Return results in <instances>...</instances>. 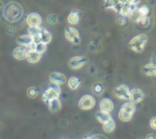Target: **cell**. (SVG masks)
<instances>
[{"instance_id": "cell-33", "label": "cell", "mask_w": 156, "mask_h": 139, "mask_svg": "<svg viewBox=\"0 0 156 139\" xmlns=\"http://www.w3.org/2000/svg\"><path fill=\"white\" fill-rule=\"evenodd\" d=\"M14 31H14L13 27H9V28L8 29V32H9V33H11V34H13V33H14Z\"/></svg>"}, {"instance_id": "cell-34", "label": "cell", "mask_w": 156, "mask_h": 139, "mask_svg": "<svg viewBox=\"0 0 156 139\" xmlns=\"http://www.w3.org/2000/svg\"><path fill=\"white\" fill-rule=\"evenodd\" d=\"M84 139H98L96 135H89V136H87L85 137Z\"/></svg>"}, {"instance_id": "cell-23", "label": "cell", "mask_w": 156, "mask_h": 139, "mask_svg": "<svg viewBox=\"0 0 156 139\" xmlns=\"http://www.w3.org/2000/svg\"><path fill=\"white\" fill-rule=\"evenodd\" d=\"M115 128H116V123L113 120V118L103 124V129L106 133H112L115 130Z\"/></svg>"}, {"instance_id": "cell-6", "label": "cell", "mask_w": 156, "mask_h": 139, "mask_svg": "<svg viewBox=\"0 0 156 139\" xmlns=\"http://www.w3.org/2000/svg\"><path fill=\"white\" fill-rule=\"evenodd\" d=\"M95 105H96V100L91 95H85V96H83L80 99L79 103H78V106H79V108L82 109V110H85V111L93 109Z\"/></svg>"}, {"instance_id": "cell-22", "label": "cell", "mask_w": 156, "mask_h": 139, "mask_svg": "<svg viewBox=\"0 0 156 139\" xmlns=\"http://www.w3.org/2000/svg\"><path fill=\"white\" fill-rule=\"evenodd\" d=\"M80 84H81V80L79 79H77V78H74V77L70 78L69 80H68V86L72 90H77L78 88H79Z\"/></svg>"}, {"instance_id": "cell-12", "label": "cell", "mask_w": 156, "mask_h": 139, "mask_svg": "<svg viewBox=\"0 0 156 139\" xmlns=\"http://www.w3.org/2000/svg\"><path fill=\"white\" fill-rule=\"evenodd\" d=\"M50 81L52 83V84H56V85H62L66 82V77L62 74V73H59V72H52L50 77Z\"/></svg>"}, {"instance_id": "cell-11", "label": "cell", "mask_w": 156, "mask_h": 139, "mask_svg": "<svg viewBox=\"0 0 156 139\" xmlns=\"http://www.w3.org/2000/svg\"><path fill=\"white\" fill-rule=\"evenodd\" d=\"M144 92L140 89H133L129 91V101L133 104L141 102L144 100Z\"/></svg>"}, {"instance_id": "cell-7", "label": "cell", "mask_w": 156, "mask_h": 139, "mask_svg": "<svg viewBox=\"0 0 156 139\" xmlns=\"http://www.w3.org/2000/svg\"><path fill=\"white\" fill-rule=\"evenodd\" d=\"M65 38L73 44H79L80 43V36L78 31L73 27H67L64 31Z\"/></svg>"}, {"instance_id": "cell-29", "label": "cell", "mask_w": 156, "mask_h": 139, "mask_svg": "<svg viewBox=\"0 0 156 139\" xmlns=\"http://www.w3.org/2000/svg\"><path fill=\"white\" fill-rule=\"evenodd\" d=\"M138 24H140V26H142V27H147V26L150 24V20H149V18H148V17L142 18V19L138 22Z\"/></svg>"}, {"instance_id": "cell-10", "label": "cell", "mask_w": 156, "mask_h": 139, "mask_svg": "<svg viewBox=\"0 0 156 139\" xmlns=\"http://www.w3.org/2000/svg\"><path fill=\"white\" fill-rule=\"evenodd\" d=\"M114 94L117 98L120 100H129V90L127 85H119V87L115 88Z\"/></svg>"}, {"instance_id": "cell-17", "label": "cell", "mask_w": 156, "mask_h": 139, "mask_svg": "<svg viewBox=\"0 0 156 139\" xmlns=\"http://www.w3.org/2000/svg\"><path fill=\"white\" fill-rule=\"evenodd\" d=\"M80 17H81V12L74 9V10L71 11V13L69 14V16L67 18V20L70 24H77L79 22Z\"/></svg>"}, {"instance_id": "cell-26", "label": "cell", "mask_w": 156, "mask_h": 139, "mask_svg": "<svg viewBox=\"0 0 156 139\" xmlns=\"http://www.w3.org/2000/svg\"><path fill=\"white\" fill-rule=\"evenodd\" d=\"M47 50V46L43 43H39V44H35V47H34V51L36 53H38L39 54H42L45 51Z\"/></svg>"}, {"instance_id": "cell-32", "label": "cell", "mask_w": 156, "mask_h": 139, "mask_svg": "<svg viewBox=\"0 0 156 139\" xmlns=\"http://www.w3.org/2000/svg\"><path fill=\"white\" fill-rule=\"evenodd\" d=\"M145 139H156V135L154 134H147Z\"/></svg>"}, {"instance_id": "cell-9", "label": "cell", "mask_w": 156, "mask_h": 139, "mask_svg": "<svg viewBox=\"0 0 156 139\" xmlns=\"http://www.w3.org/2000/svg\"><path fill=\"white\" fill-rule=\"evenodd\" d=\"M17 42L22 46L28 49V51H34V47L35 44L32 42V38L29 35V34H25V35H20L17 38Z\"/></svg>"}, {"instance_id": "cell-8", "label": "cell", "mask_w": 156, "mask_h": 139, "mask_svg": "<svg viewBox=\"0 0 156 139\" xmlns=\"http://www.w3.org/2000/svg\"><path fill=\"white\" fill-rule=\"evenodd\" d=\"M88 62V58L85 55L83 56H74L72 57L69 61V66L73 69V70H77L83 67L85 64H87Z\"/></svg>"}, {"instance_id": "cell-1", "label": "cell", "mask_w": 156, "mask_h": 139, "mask_svg": "<svg viewBox=\"0 0 156 139\" xmlns=\"http://www.w3.org/2000/svg\"><path fill=\"white\" fill-rule=\"evenodd\" d=\"M3 12H4V17L6 18V20H8V21L14 22L21 18L23 9L20 7V5H19L18 3H11L5 7Z\"/></svg>"}, {"instance_id": "cell-30", "label": "cell", "mask_w": 156, "mask_h": 139, "mask_svg": "<svg viewBox=\"0 0 156 139\" xmlns=\"http://www.w3.org/2000/svg\"><path fill=\"white\" fill-rule=\"evenodd\" d=\"M117 20H118V23H119V25H122V26H123V25L126 24V22H127V18L124 17V16L119 15L118 18H117Z\"/></svg>"}, {"instance_id": "cell-19", "label": "cell", "mask_w": 156, "mask_h": 139, "mask_svg": "<svg viewBox=\"0 0 156 139\" xmlns=\"http://www.w3.org/2000/svg\"><path fill=\"white\" fill-rule=\"evenodd\" d=\"M49 105V109L51 112H57L58 111L61 110L62 104H61V101L59 100V98L51 100L48 102Z\"/></svg>"}, {"instance_id": "cell-31", "label": "cell", "mask_w": 156, "mask_h": 139, "mask_svg": "<svg viewBox=\"0 0 156 139\" xmlns=\"http://www.w3.org/2000/svg\"><path fill=\"white\" fill-rule=\"evenodd\" d=\"M150 126H151V129L156 130V116L155 117H152L150 120Z\"/></svg>"}, {"instance_id": "cell-21", "label": "cell", "mask_w": 156, "mask_h": 139, "mask_svg": "<svg viewBox=\"0 0 156 139\" xmlns=\"http://www.w3.org/2000/svg\"><path fill=\"white\" fill-rule=\"evenodd\" d=\"M41 43L43 44H48L51 42V32H49L46 29H41Z\"/></svg>"}, {"instance_id": "cell-2", "label": "cell", "mask_w": 156, "mask_h": 139, "mask_svg": "<svg viewBox=\"0 0 156 139\" xmlns=\"http://www.w3.org/2000/svg\"><path fill=\"white\" fill-rule=\"evenodd\" d=\"M147 42H148V37H147V35H145L143 33H140V34L133 37L129 41V42L128 44V47L132 52L137 53H140L143 52V50H144Z\"/></svg>"}, {"instance_id": "cell-4", "label": "cell", "mask_w": 156, "mask_h": 139, "mask_svg": "<svg viewBox=\"0 0 156 139\" xmlns=\"http://www.w3.org/2000/svg\"><path fill=\"white\" fill-rule=\"evenodd\" d=\"M61 94V88L59 85L51 84L42 94V101L44 102H49L51 100L59 98V95Z\"/></svg>"}, {"instance_id": "cell-35", "label": "cell", "mask_w": 156, "mask_h": 139, "mask_svg": "<svg viewBox=\"0 0 156 139\" xmlns=\"http://www.w3.org/2000/svg\"><path fill=\"white\" fill-rule=\"evenodd\" d=\"M0 126H1V123H0Z\"/></svg>"}, {"instance_id": "cell-28", "label": "cell", "mask_w": 156, "mask_h": 139, "mask_svg": "<svg viewBox=\"0 0 156 139\" xmlns=\"http://www.w3.org/2000/svg\"><path fill=\"white\" fill-rule=\"evenodd\" d=\"M93 90H94V92H96V93H98V94H100V93L103 92L104 87H103V85H102L101 83H97V84L94 85Z\"/></svg>"}, {"instance_id": "cell-20", "label": "cell", "mask_w": 156, "mask_h": 139, "mask_svg": "<svg viewBox=\"0 0 156 139\" xmlns=\"http://www.w3.org/2000/svg\"><path fill=\"white\" fill-rule=\"evenodd\" d=\"M96 117H97V120L100 123H102V124H104L105 123H107L108 121H109L110 119H112L110 113H106V112H103L101 111H99V112H97Z\"/></svg>"}, {"instance_id": "cell-16", "label": "cell", "mask_w": 156, "mask_h": 139, "mask_svg": "<svg viewBox=\"0 0 156 139\" xmlns=\"http://www.w3.org/2000/svg\"><path fill=\"white\" fill-rule=\"evenodd\" d=\"M27 53H28V49L27 48L22 47V46H18V47H16L14 49L13 55L18 60H24V59H26Z\"/></svg>"}, {"instance_id": "cell-27", "label": "cell", "mask_w": 156, "mask_h": 139, "mask_svg": "<svg viewBox=\"0 0 156 139\" xmlns=\"http://www.w3.org/2000/svg\"><path fill=\"white\" fill-rule=\"evenodd\" d=\"M47 21H48V23L54 25L58 22V18L55 14H51L47 17Z\"/></svg>"}, {"instance_id": "cell-18", "label": "cell", "mask_w": 156, "mask_h": 139, "mask_svg": "<svg viewBox=\"0 0 156 139\" xmlns=\"http://www.w3.org/2000/svg\"><path fill=\"white\" fill-rule=\"evenodd\" d=\"M41 55L39 54L38 53H36L35 51H28V53H27L26 59L30 64H36V63H38L41 60Z\"/></svg>"}, {"instance_id": "cell-25", "label": "cell", "mask_w": 156, "mask_h": 139, "mask_svg": "<svg viewBox=\"0 0 156 139\" xmlns=\"http://www.w3.org/2000/svg\"><path fill=\"white\" fill-rule=\"evenodd\" d=\"M27 94H28V96L30 99H35L38 96V94H39V90H37L36 87H30V88L28 89Z\"/></svg>"}, {"instance_id": "cell-5", "label": "cell", "mask_w": 156, "mask_h": 139, "mask_svg": "<svg viewBox=\"0 0 156 139\" xmlns=\"http://www.w3.org/2000/svg\"><path fill=\"white\" fill-rule=\"evenodd\" d=\"M149 12H150V9H149V8L147 7V6H141V7H137L133 11H132V13L130 14V18H131V20H133V21H135V22H139L142 18H145V17H147L148 16V14H149Z\"/></svg>"}, {"instance_id": "cell-3", "label": "cell", "mask_w": 156, "mask_h": 139, "mask_svg": "<svg viewBox=\"0 0 156 139\" xmlns=\"http://www.w3.org/2000/svg\"><path fill=\"white\" fill-rule=\"evenodd\" d=\"M135 111H136L135 104H133L130 101L125 102L121 106L120 111L119 112V120L122 121V122H129L132 119V117H133V115L135 113Z\"/></svg>"}, {"instance_id": "cell-13", "label": "cell", "mask_w": 156, "mask_h": 139, "mask_svg": "<svg viewBox=\"0 0 156 139\" xmlns=\"http://www.w3.org/2000/svg\"><path fill=\"white\" fill-rule=\"evenodd\" d=\"M27 23L30 27H40L41 24V18L37 13H30L27 18Z\"/></svg>"}, {"instance_id": "cell-15", "label": "cell", "mask_w": 156, "mask_h": 139, "mask_svg": "<svg viewBox=\"0 0 156 139\" xmlns=\"http://www.w3.org/2000/svg\"><path fill=\"white\" fill-rule=\"evenodd\" d=\"M100 111L106 113H110L114 109V104L109 99H103L99 103Z\"/></svg>"}, {"instance_id": "cell-24", "label": "cell", "mask_w": 156, "mask_h": 139, "mask_svg": "<svg viewBox=\"0 0 156 139\" xmlns=\"http://www.w3.org/2000/svg\"><path fill=\"white\" fill-rule=\"evenodd\" d=\"M41 27H30L29 28V35L33 38L35 36H38L41 34Z\"/></svg>"}, {"instance_id": "cell-14", "label": "cell", "mask_w": 156, "mask_h": 139, "mask_svg": "<svg viewBox=\"0 0 156 139\" xmlns=\"http://www.w3.org/2000/svg\"><path fill=\"white\" fill-rule=\"evenodd\" d=\"M141 72L143 75L148 77L156 76V64L153 63H149L141 67Z\"/></svg>"}]
</instances>
